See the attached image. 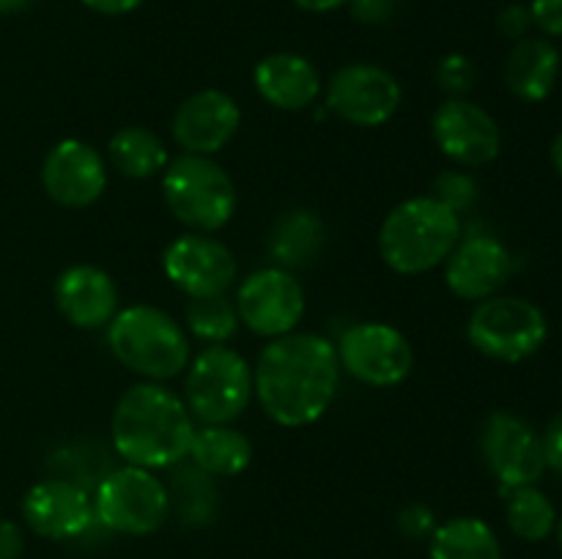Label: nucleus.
I'll return each instance as SVG.
<instances>
[{"mask_svg":"<svg viewBox=\"0 0 562 559\" xmlns=\"http://www.w3.org/2000/svg\"><path fill=\"white\" fill-rule=\"evenodd\" d=\"M252 381L269 420L283 427L311 425L338 392V349L322 334L289 332L261 351Z\"/></svg>","mask_w":562,"mask_h":559,"instance_id":"nucleus-1","label":"nucleus"},{"mask_svg":"<svg viewBox=\"0 0 562 559\" xmlns=\"http://www.w3.org/2000/svg\"><path fill=\"white\" fill-rule=\"evenodd\" d=\"M192 436L187 403L159 384L126 389L113 411V444L132 466L168 469L190 455Z\"/></svg>","mask_w":562,"mask_h":559,"instance_id":"nucleus-2","label":"nucleus"},{"mask_svg":"<svg viewBox=\"0 0 562 559\" xmlns=\"http://www.w3.org/2000/svg\"><path fill=\"white\" fill-rule=\"evenodd\" d=\"M461 241L459 214L437 197H412L398 203L379 230L384 263L401 274L431 272Z\"/></svg>","mask_w":562,"mask_h":559,"instance_id":"nucleus-3","label":"nucleus"},{"mask_svg":"<svg viewBox=\"0 0 562 559\" xmlns=\"http://www.w3.org/2000/svg\"><path fill=\"white\" fill-rule=\"evenodd\" d=\"M108 343L121 365L154 381L179 376L190 365V340L184 329L157 307L135 305L113 316Z\"/></svg>","mask_w":562,"mask_h":559,"instance_id":"nucleus-4","label":"nucleus"},{"mask_svg":"<svg viewBox=\"0 0 562 559\" xmlns=\"http://www.w3.org/2000/svg\"><path fill=\"white\" fill-rule=\"evenodd\" d=\"M162 192L176 219L198 233H214L236 212L234 179L214 159L198 153L173 159L165 168Z\"/></svg>","mask_w":562,"mask_h":559,"instance_id":"nucleus-5","label":"nucleus"},{"mask_svg":"<svg viewBox=\"0 0 562 559\" xmlns=\"http://www.w3.org/2000/svg\"><path fill=\"white\" fill-rule=\"evenodd\" d=\"M256 392L245 356L228 345H212L195 356L187 376V409L203 425H228Z\"/></svg>","mask_w":562,"mask_h":559,"instance_id":"nucleus-6","label":"nucleus"},{"mask_svg":"<svg viewBox=\"0 0 562 559\" xmlns=\"http://www.w3.org/2000/svg\"><path fill=\"white\" fill-rule=\"evenodd\" d=\"M170 493L151 469L124 466L104 477L93 497V515L99 524L121 535H151L168 521Z\"/></svg>","mask_w":562,"mask_h":559,"instance_id":"nucleus-7","label":"nucleus"},{"mask_svg":"<svg viewBox=\"0 0 562 559\" xmlns=\"http://www.w3.org/2000/svg\"><path fill=\"white\" fill-rule=\"evenodd\" d=\"M547 316L519 296H492L475 307L467 338L481 354L499 362H521L547 343Z\"/></svg>","mask_w":562,"mask_h":559,"instance_id":"nucleus-8","label":"nucleus"},{"mask_svg":"<svg viewBox=\"0 0 562 559\" xmlns=\"http://www.w3.org/2000/svg\"><path fill=\"white\" fill-rule=\"evenodd\" d=\"M340 367L371 387H395L415 367V351L409 340L390 323H355L340 334Z\"/></svg>","mask_w":562,"mask_h":559,"instance_id":"nucleus-9","label":"nucleus"},{"mask_svg":"<svg viewBox=\"0 0 562 559\" xmlns=\"http://www.w3.org/2000/svg\"><path fill=\"white\" fill-rule=\"evenodd\" d=\"M481 453L505 493L521 486H536L547 469L541 436L514 411H494L483 422Z\"/></svg>","mask_w":562,"mask_h":559,"instance_id":"nucleus-10","label":"nucleus"},{"mask_svg":"<svg viewBox=\"0 0 562 559\" xmlns=\"http://www.w3.org/2000/svg\"><path fill=\"white\" fill-rule=\"evenodd\" d=\"M236 312H239V321L247 323L256 334L283 338L294 332L296 323L305 316V290L300 280L285 269H261L239 285Z\"/></svg>","mask_w":562,"mask_h":559,"instance_id":"nucleus-11","label":"nucleus"},{"mask_svg":"<svg viewBox=\"0 0 562 559\" xmlns=\"http://www.w3.org/2000/svg\"><path fill=\"white\" fill-rule=\"evenodd\" d=\"M327 107L349 124L371 129L387 124L401 107V85L382 66L349 64L329 80Z\"/></svg>","mask_w":562,"mask_h":559,"instance_id":"nucleus-12","label":"nucleus"},{"mask_svg":"<svg viewBox=\"0 0 562 559\" xmlns=\"http://www.w3.org/2000/svg\"><path fill=\"white\" fill-rule=\"evenodd\" d=\"M165 274L190 299L220 296L234 285L236 258L217 239L203 233L179 236L162 255Z\"/></svg>","mask_w":562,"mask_h":559,"instance_id":"nucleus-13","label":"nucleus"},{"mask_svg":"<svg viewBox=\"0 0 562 559\" xmlns=\"http://www.w3.org/2000/svg\"><path fill=\"white\" fill-rule=\"evenodd\" d=\"M431 132L445 157L467 164V168L488 164L492 159H497L499 146H503L497 121L475 102L459 96L439 104L431 121Z\"/></svg>","mask_w":562,"mask_h":559,"instance_id":"nucleus-14","label":"nucleus"},{"mask_svg":"<svg viewBox=\"0 0 562 559\" xmlns=\"http://www.w3.org/2000/svg\"><path fill=\"white\" fill-rule=\"evenodd\" d=\"M22 515L27 526L47 540H75L86 535L97 521L93 499L88 497L86 488L66 477L36 482L22 499Z\"/></svg>","mask_w":562,"mask_h":559,"instance_id":"nucleus-15","label":"nucleus"},{"mask_svg":"<svg viewBox=\"0 0 562 559\" xmlns=\"http://www.w3.org/2000/svg\"><path fill=\"white\" fill-rule=\"evenodd\" d=\"M42 184L47 195L60 206H91L108 186L102 153L82 140H60L44 159Z\"/></svg>","mask_w":562,"mask_h":559,"instance_id":"nucleus-16","label":"nucleus"},{"mask_svg":"<svg viewBox=\"0 0 562 559\" xmlns=\"http://www.w3.org/2000/svg\"><path fill=\"white\" fill-rule=\"evenodd\" d=\"M514 274V255L492 236H470L450 252L445 280L459 299H492Z\"/></svg>","mask_w":562,"mask_h":559,"instance_id":"nucleus-17","label":"nucleus"},{"mask_svg":"<svg viewBox=\"0 0 562 559\" xmlns=\"http://www.w3.org/2000/svg\"><path fill=\"white\" fill-rule=\"evenodd\" d=\"M239 121L241 113L234 99L225 91L206 88L179 104L173 118V137L190 153L209 157V153L223 151L234 140Z\"/></svg>","mask_w":562,"mask_h":559,"instance_id":"nucleus-18","label":"nucleus"},{"mask_svg":"<svg viewBox=\"0 0 562 559\" xmlns=\"http://www.w3.org/2000/svg\"><path fill=\"white\" fill-rule=\"evenodd\" d=\"M55 305L60 316L80 329H97L113 321L119 290L104 269L77 263L55 283Z\"/></svg>","mask_w":562,"mask_h":559,"instance_id":"nucleus-19","label":"nucleus"},{"mask_svg":"<svg viewBox=\"0 0 562 559\" xmlns=\"http://www.w3.org/2000/svg\"><path fill=\"white\" fill-rule=\"evenodd\" d=\"M252 80H256L258 93L272 107L289 110V113L311 107L318 99V93H322V75H318V69L296 53L267 55L256 66Z\"/></svg>","mask_w":562,"mask_h":559,"instance_id":"nucleus-20","label":"nucleus"},{"mask_svg":"<svg viewBox=\"0 0 562 559\" xmlns=\"http://www.w3.org/2000/svg\"><path fill=\"white\" fill-rule=\"evenodd\" d=\"M560 77V49L549 38L525 36L505 60V85L525 102H543Z\"/></svg>","mask_w":562,"mask_h":559,"instance_id":"nucleus-21","label":"nucleus"},{"mask_svg":"<svg viewBox=\"0 0 562 559\" xmlns=\"http://www.w3.org/2000/svg\"><path fill=\"white\" fill-rule=\"evenodd\" d=\"M190 458L206 475L234 477L250 466L252 444L245 433L234 431V427L206 425L192 436Z\"/></svg>","mask_w":562,"mask_h":559,"instance_id":"nucleus-22","label":"nucleus"},{"mask_svg":"<svg viewBox=\"0 0 562 559\" xmlns=\"http://www.w3.org/2000/svg\"><path fill=\"white\" fill-rule=\"evenodd\" d=\"M431 559H503V546L481 518H450L434 529Z\"/></svg>","mask_w":562,"mask_h":559,"instance_id":"nucleus-23","label":"nucleus"},{"mask_svg":"<svg viewBox=\"0 0 562 559\" xmlns=\"http://www.w3.org/2000/svg\"><path fill=\"white\" fill-rule=\"evenodd\" d=\"M110 162L126 179H148L168 168V148L143 126H124L110 137Z\"/></svg>","mask_w":562,"mask_h":559,"instance_id":"nucleus-24","label":"nucleus"},{"mask_svg":"<svg viewBox=\"0 0 562 559\" xmlns=\"http://www.w3.org/2000/svg\"><path fill=\"white\" fill-rule=\"evenodd\" d=\"M324 244V228L316 214L289 212L278 219L269 239V252L280 266H302L311 261Z\"/></svg>","mask_w":562,"mask_h":559,"instance_id":"nucleus-25","label":"nucleus"},{"mask_svg":"<svg viewBox=\"0 0 562 559\" xmlns=\"http://www.w3.org/2000/svg\"><path fill=\"white\" fill-rule=\"evenodd\" d=\"M508 526L521 540H547L558 526L554 504L536 486H521L508 491Z\"/></svg>","mask_w":562,"mask_h":559,"instance_id":"nucleus-26","label":"nucleus"},{"mask_svg":"<svg viewBox=\"0 0 562 559\" xmlns=\"http://www.w3.org/2000/svg\"><path fill=\"white\" fill-rule=\"evenodd\" d=\"M187 323H190L192 334L209 343H223L239 327V312L225 294L220 296H203V299H192L187 307Z\"/></svg>","mask_w":562,"mask_h":559,"instance_id":"nucleus-27","label":"nucleus"},{"mask_svg":"<svg viewBox=\"0 0 562 559\" xmlns=\"http://www.w3.org/2000/svg\"><path fill=\"white\" fill-rule=\"evenodd\" d=\"M437 201L445 203L448 208H453L456 214H461L464 208H470L477 197V184L470 175L461 173H442L437 179Z\"/></svg>","mask_w":562,"mask_h":559,"instance_id":"nucleus-28","label":"nucleus"},{"mask_svg":"<svg viewBox=\"0 0 562 559\" xmlns=\"http://www.w3.org/2000/svg\"><path fill=\"white\" fill-rule=\"evenodd\" d=\"M439 85L450 93H464L472 88V80H475V69H472L470 58L464 55H448V58L439 64Z\"/></svg>","mask_w":562,"mask_h":559,"instance_id":"nucleus-29","label":"nucleus"},{"mask_svg":"<svg viewBox=\"0 0 562 559\" xmlns=\"http://www.w3.org/2000/svg\"><path fill=\"white\" fill-rule=\"evenodd\" d=\"M530 14L538 31L562 38V0H532Z\"/></svg>","mask_w":562,"mask_h":559,"instance_id":"nucleus-30","label":"nucleus"},{"mask_svg":"<svg viewBox=\"0 0 562 559\" xmlns=\"http://www.w3.org/2000/svg\"><path fill=\"white\" fill-rule=\"evenodd\" d=\"M497 25L499 31L505 33L508 38H525L527 31L532 27V14H530V5H521V3H514L508 5V9L499 11L497 16Z\"/></svg>","mask_w":562,"mask_h":559,"instance_id":"nucleus-31","label":"nucleus"},{"mask_svg":"<svg viewBox=\"0 0 562 559\" xmlns=\"http://www.w3.org/2000/svg\"><path fill=\"white\" fill-rule=\"evenodd\" d=\"M543 444V460L549 469L562 475V411L547 425V433L541 436Z\"/></svg>","mask_w":562,"mask_h":559,"instance_id":"nucleus-32","label":"nucleus"},{"mask_svg":"<svg viewBox=\"0 0 562 559\" xmlns=\"http://www.w3.org/2000/svg\"><path fill=\"white\" fill-rule=\"evenodd\" d=\"M398 0H351V14L360 22H387Z\"/></svg>","mask_w":562,"mask_h":559,"instance_id":"nucleus-33","label":"nucleus"},{"mask_svg":"<svg viewBox=\"0 0 562 559\" xmlns=\"http://www.w3.org/2000/svg\"><path fill=\"white\" fill-rule=\"evenodd\" d=\"M25 548V537L14 521L0 518V559H20Z\"/></svg>","mask_w":562,"mask_h":559,"instance_id":"nucleus-34","label":"nucleus"},{"mask_svg":"<svg viewBox=\"0 0 562 559\" xmlns=\"http://www.w3.org/2000/svg\"><path fill=\"white\" fill-rule=\"evenodd\" d=\"M86 9L97 11V14L104 16H121V14H130V11L140 9L146 0H80Z\"/></svg>","mask_w":562,"mask_h":559,"instance_id":"nucleus-35","label":"nucleus"},{"mask_svg":"<svg viewBox=\"0 0 562 559\" xmlns=\"http://www.w3.org/2000/svg\"><path fill=\"white\" fill-rule=\"evenodd\" d=\"M401 526H404L406 535L412 537H423L434 529V518L426 507H409L401 518Z\"/></svg>","mask_w":562,"mask_h":559,"instance_id":"nucleus-36","label":"nucleus"},{"mask_svg":"<svg viewBox=\"0 0 562 559\" xmlns=\"http://www.w3.org/2000/svg\"><path fill=\"white\" fill-rule=\"evenodd\" d=\"M302 11H313V14H327V11L340 9V5H349L351 0H294Z\"/></svg>","mask_w":562,"mask_h":559,"instance_id":"nucleus-37","label":"nucleus"},{"mask_svg":"<svg viewBox=\"0 0 562 559\" xmlns=\"http://www.w3.org/2000/svg\"><path fill=\"white\" fill-rule=\"evenodd\" d=\"M552 164H554V170H558L560 179H562V132L558 137H554V142H552Z\"/></svg>","mask_w":562,"mask_h":559,"instance_id":"nucleus-38","label":"nucleus"},{"mask_svg":"<svg viewBox=\"0 0 562 559\" xmlns=\"http://www.w3.org/2000/svg\"><path fill=\"white\" fill-rule=\"evenodd\" d=\"M31 0H0V14H14V11H22Z\"/></svg>","mask_w":562,"mask_h":559,"instance_id":"nucleus-39","label":"nucleus"},{"mask_svg":"<svg viewBox=\"0 0 562 559\" xmlns=\"http://www.w3.org/2000/svg\"><path fill=\"white\" fill-rule=\"evenodd\" d=\"M558 543H560V548H562V521L558 524Z\"/></svg>","mask_w":562,"mask_h":559,"instance_id":"nucleus-40","label":"nucleus"}]
</instances>
